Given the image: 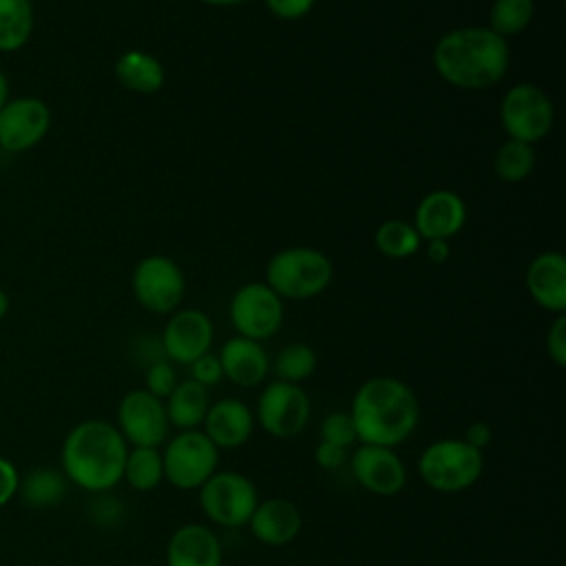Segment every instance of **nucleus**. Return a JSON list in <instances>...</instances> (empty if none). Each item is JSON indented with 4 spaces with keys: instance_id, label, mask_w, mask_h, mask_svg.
<instances>
[{
    "instance_id": "1",
    "label": "nucleus",
    "mask_w": 566,
    "mask_h": 566,
    "mask_svg": "<svg viewBox=\"0 0 566 566\" xmlns=\"http://www.w3.org/2000/svg\"><path fill=\"white\" fill-rule=\"evenodd\" d=\"M349 416L358 444L396 449L413 436L420 405L413 389L400 378L374 376L354 391Z\"/></svg>"
},
{
    "instance_id": "2",
    "label": "nucleus",
    "mask_w": 566,
    "mask_h": 566,
    "mask_svg": "<svg viewBox=\"0 0 566 566\" xmlns=\"http://www.w3.org/2000/svg\"><path fill=\"white\" fill-rule=\"evenodd\" d=\"M511 62L506 38L489 27H458L433 46V69L451 86L480 91L497 84Z\"/></svg>"
},
{
    "instance_id": "3",
    "label": "nucleus",
    "mask_w": 566,
    "mask_h": 566,
    "mask_svg": "<svg viewBox=\"0 0 566 566\" xmlns=\"http://www.w3.org/2000/svg\"><path fill=\"white\" fill-rule=\"evenodd\" d=\"M126 455L128 444L113 422L82 420L62 442V473L88 493H108L122 482Z\"/></svg>"
},
{
    "instance_id": "4",
    "label": "nucleus",
    "mask_w": 566,
    "mask_h": 566,
    "mask_svg": "<svg viewBox=\"0 0 566 566\" xmlns=\"http://www.w3.org/2000/svg\"><path fill=\"white\" fill-rule=\"evenodd\" d=\"M418 478L438 493H460L471 489L484 473V451L462 438H440L429 442L418 455Z\"/></svg>"
},
{
    "instance_id": "5",
    "label": "nucleus",
    "mask_w": 566,
    "mask_h": 566,
    "mask_svg": "<svg viewBox=\"0 0 566 566\" xmlns=\"http://www.w3.org/2000/svg\"><path fill=\"white\" fill-rule=\"evenodd\" d=\"M332 261L316 248L294 245L279 250L265 265V285L281 298L307 301L318 296L332 283Z\"/></svg>"
},
{
    "instance_id": "6",
    "label": "nucleus",
    "mask_w": 566,
    "mask_h": 566,
    "mask_svg": "<svg viewBox=\"0 0 566 566\" xmlns=\"http://www.w3.org/2000/svg\"><path fill=\"white\" fill-rule=\"evenodd\" d=\"M199 509L208 522L221 528L248 526L256 504L259 491L252 478L241 471H214L199 489Z\"/></svg>"
},
{
    "instance_id": "7",
    "label": "nucleus",
    "mask_w": 566,
    "mask_h": 566,
    "mask_svg": "<svg viewBox=\"0 0 566 566\" xmlns=\"http://www.w3.org/2000/svg\"><path fill=\"white\" fill-rule=\"evenodd\" d=\"M219 453L201 429L177 431L161 444L164 482L179 491H197L219 469Z\"/></svg>"
},
{
    "instance_id": "8",
    "label": "nucleus",
    "mask_w": 566,
    "mask_h": 566,
    "mask_svg": "<svg viewBox=\"0 0 566 566\" xmlns=\"http://www.w3.org/2000/svg\"><path fill=\"white\" fill-rule=\"evenodd\" d=\"M252 411L256 427L268 436L290 440L303 433L310 424L312 400L301 385L272 380L261 389Z\"/></svg>"
},
{
    "instance_id": "9",
    "label": "nucleus",
    "mask_w": 566,
    "mask_h": 566,
    "mask_svg": "<svg viewBox=\"0 0 566 566\" xmlns=\"http://www.w3.org/2000/svg\"><path fill=\"white\" fill-rule=\"evenodd\" d=\"M500 122L509 139L533 146L551 133L555 108L544 88L531 82H520L504 93L500 104Z\"/></svg>"
},
{
    "instance_id": "10",
    "label": "nucleus",
    "mask_w": 566,
    "mask_h": 566,
    "mask_svg": "<svg viewBox=\"0 0 566 566\" xmlns=\"http://www.w3.org/2000/svg\"><path fill=\"white\" fill-rule=\"evenodd\" d=\"M135 301L153 314H172L179 310L186 292L181 268L164 254L144 256L130 276Z\"/></svg>"
},
{
    "instance_id": "11",
    "label": "nucleus",
    "mask_w": 566,
    "mask_h": 566,
    "mask_svg": "<svg viewBox=\"0 0 566 566\" xmlns=\"http://www.w3.org/2000/svg\"><path fill=\"white\" fill-rule=\"evenodd\" d=\"M230 323L239 336L252 340L272 338L283 325V298L265 283L241 285L230 298Z\"/></svg>"
},
{
    "instance_id": "12",
    "label": "nucleus",
    "mask_w": 566,
    "mask_h": 566,
    "mask_svg": "<svg viewBox=\"0 0 566 566\" xmlns=\"http://www.w3.org/2000/svg\"><path fill=\"white\" fill-rule=\"evenodd\" d=\"M115 427L128 447H161L170 438L164 400L146 389H130L117 402Z\"/></svg>"
},
{
    "instance_id": "13",
    "label": "nucleus",
    "mask_w": 566,
    "mask_h": 566,
    "mask_svg": "<svg viewBox=\"0 0 566 566\" xmlns=\"http://www.w3.org/2000/svg\"><path fill=\"white\" fill-rule=\"evenodd\" d=\"M51 128V108L35 95L9 97L0 108V150L20 155L35 148Z\"/></svg>"
},
{
    "instance_id": "14",
    "label": "nucleus",
    "mask_w": 566,
    "mask_h": 566,
    "mask_svg": "<svg viewBox=\"0 0 566 566\" xmlns=\"http://www.w3.org/2000/svg\"><path fill=\"white\" fill-rule=\"evenodd\" d=\"M166 360L172 365H190L199 356L208 354L214 340V327L206 312L186 307L175 310L159 336Z\"/></svg>"
},
{
    "instance_id": "15",
    "label": "nucleus",
    "mask_w": 566,
    "mask_h": 566,
    "mask_svg": "<svg viewBox=\"0 0 566 566\" xmlns=\"http://www.w3.org/2000/svg\"><path fill=\"white\" fill-rule=\"evenodd\" d=\"M347 462L354 480L371 495L391 497L407 484V467L391 447L358 444Z\"/></svg>"
},
{
    "instance_id": "16",
    "label": "nucleus",
    "mask_w": 566,
    "mask_h": 566,
    "mask_svg": "<svg viewBox=\"0 0 566 566\" xmlns=\"http://www.w3.org/2000/svg\"><path fill=\"white\" fill-rule=\"evenodd\" d=\"M256 429L254 411L241 398H221L210 402L201 431L219 449H239L248 444Z\"/></svg>"
},
{
    "instance_id": "17",
    "label": "nucleus",
    "mask_w": 566,
    "mask_h": 566,
    "mask_svg": "<svg viewBox=\"0 0 566 566\" xmlns=\"http://www.w3.org/2000/svg\"><path fill=\"white\" fill-rule=\"evenodd\" d=\"M166 566H223L219 535L199 522L177 526L166 542Z\"/></svg>"
},
{
    "instance_id": "18",
    "label": "nucleus",
    "mask_w": 566,
    "mask_h": 566,
    "mask_svg": "<svg viewBox=\"0 0 566 566\" xmlns=\"http://www.w3.org/2000/svg\"><path fill=\"white\" fill-rule=\"evenodd\" d=\"M467 221V203L453 190H433L424 195L413 212V228L420 239H451Z\"/></svg>"
},
{
    "instance_id": "19",
    "label": "nucleus",
    "mask_w": 566,
    "mask_h": 566,
    "mask_svg": "<svg viewBox=\"0 0 566 566\" xmlns=\"http://www.w3.org/2000/svg\"><path fill=\"white\" fill-rule=\"evenodd\" d=\"M248 528L252 537L265 546H287L298 537L303 515L301 509L287 497H265L259 500Z\"/></svg>"
},
{
    "instance_id": "20",
    "label": "nucleus",
    "mask_w": 566,
    "mask_h": 566,
    "mask_svg": "<svg viewBox=\"0 0 566 566\" xmlns=\"http://www.w3.org/2000/svg\"><path fill=\"white\" fill-rule=\"evenodd\" d=\"M526 290L546 312H566V259L557 250L539 252L526 268Z\"/></svg>"
},
{
    "instance_id": "21",
    "label": "nucleus",
    "mask_w": 566,
    "mask_h": 566,
    "mask_svg": "<svg viewBox=\"0 0 566 566\" xmlns=\"http://www.w3.org/2000/svg\"><path fill=\"white\" fill-rule=\"evenodd\" d=\"M217 356L223 369V378L243 389L259 387L270 371V358L263 345L239 334L228 338Z\"/></svg>"
},
{
    "instance_id": "22",
    "label": "nucleus",
    "mask_w": 566,
    "mask_h": 566,
    "mask_svg": "<svg viewBox=\"0 0 566 566\" xmlns=\"http://www.w3.org/2000/svg\"><path fill=\"white\" fill-rule=\"evenodd\" d=\"M170 427L177 431L201 429V422L210 407V394L203 385L195 382L192 378L179 380L170 396L164 400Z\"/></svg>"
},
{
    "instance_id": "23",
    "label": "nucleus",
    "mask_w": 566,
    "mask_h": 566,
    "mask_svg": "<svg viewBox=\"0 0 566 566\" xmlns=\"http://www.w3.org/2000/svg\"><path fill=\"white\" fill-rule=\"evenodd\" d=\"M115 77L124 88H128L133 93L150 95L164 86L166 71L155 55L133 49L117 57Z\"/></svg>"
},
{
    "instance_id": "24",
    "label": "nucleus",
    "mask_w": 566,
    "mask_h": 566,
    "mask_svg": "<svg viewBox=\"0 0 566 566\" xmlns=\"http://www.w3.org/2000/svg\"><path fill=\"white\" fill-rule=\"evenodd\" d=\"M35 24L33 0H0V53L27 46Z\"/></svg>"
},
{
    "instance_id": "25",
    "label": "nucleus",
    "mask_w": 566,
    "mask_h": 566,
    "mask_svg": "<svg viewBox=\"0 0 566 566\" xmlns=\"http://www.w3.org/2000/svg\"><path fill=\"white\" fill-rule=\"evenodd\" d=\"M69 480L62 471L40 467L27 473L24 480L18 482V493L22 495V502L31 509H51L60 504L66 495Z\"/></svg>"
},
{
    "instance_id": "26",
    "label": "nucleus",
    "mask_w": 566,
    "mask_h": 566,
    "mask_svg": "<svg viewBox=\"0 0 566 566\" xmlns=\"http://www.w3.org/2000/svg\"><path fill=\"white\" fill-rule=\"evenodd\" d=\"M122 480L139 493L155 491L164 482L161 447H128Z\"/></svg>"
},
{
    "instance_id": "27",
    "label": "nucleus",
    "mask_w": 566,
    "mask_h": 566,
    "mask_svg": "<svg viewBox=\"0 0 566 566\" xmlns=\"http://www.w3.org/2000/svg\"><path fill=\"white\" fill-rule=\"evenodd\" d=\"M316 365H318V356L312 345L290 343L276 354V358L272 363V371H274L276 380L301 385L303 380L314 376Z\"/></svg>"
},
{
    "instance_id": "28",
    "label": "nucleus",
    "mask_w": 566,
    "mask_h": 566,
    "mask_svg": "<svg viewBox=\"0 0 566 566\" xmlns=\"http://www.w3.org/2000/svg\"><path fill=\"white\" fill-rule=\"evenodd\" d=\"M420 234L402 219L382 221L374 234V243L380 254L389 259H407L420 250Z\"/></svg>"
},
{
    "instance_id": "29",
    "label": "nucleus",
    "mask_w": 566,
    "mask_h": 566,
    "mask_svg": "<svg viewBox=\"0 0 566 566\" xmlns=\"http://www.w3.org/2000/svg\"><path fill=\"white\" fill-rule=\"evenodd\" d=\"M535 15L533 0H493L489 11V29L502 38L522 33Z\"/></svg>"
},
{
    "instance_id": "30",
    "label": "nucleus",
    "mask_w": 566,
    "mask_h": 566,
    "mask_svg": "<svg viewBox=\"0 0 566 566\" xmlns=\"http://www.w3.org/2000/svg\"><path fill=\"white\" fill-rule=\"evenodd\" d=\"M495 175L502 181L509 184H517L522 179H526L533 168H535V153L531 144L517 142V139H506L500 150L495 153Z\"/></svg>"
},
{
    "instance_id": "31",
    "label": "nucleus",
    "mask_w": 566,
    "mask_h": 566,
    "mask_svg": "<svg viewBox=\"0 0 566 566\" xmlns=\"http://www.w3.org/2000/svg\"><path fill=\"white\" fill-rule=\"evenodd\" d=\"M321 440L343 447V449H352L358 438H356V429L352 422L349 411H332L321 420Z\"/></svg>"
},
{
    "instance_id": "32",
    "label": "nucleus",
    "mask_w": 566,
    "mask_h": 566,
    "mask_svg": "<svg viewBox=\"0 0 566 566\" xmlns=\"http://www.w3.org/2000/svg\"><path fill=\"white\" fill-rule=\"evenodd\" d=\"M179 378H177V369L170 360L161 358V360H155L146 367L144 371V389L153 396H157L159 400H166L170 396V391L177 387Z\"/></svg>"
},
{
    "instance_id": "33",
    "label": "nucleus",
    "mask_w": 566,
    "mask_h": 566,
    "mask_svg": "<svg viewBox=\"0 0 566 566\" xmlns=\"http://www.w3.org/2000/svg\"><path fill=\"white\" fill-rule=\"evenodd\" d=\"M190 378L199 385H203L206 389L212 387V385H219L223 380V369H221V363H219V356L217 354H203L199 356L197 360H192L190 365Z\"/></svg>"
},
{
    "instance_id": "34",
    "label": "nucleus",
    "mask_w": 566,
    "mask_h": 566,
    "mask_svg": "<svg viewBox=\"0 0 566 566\" xmlns=\"http://www.w3.org/2000/svg\"><path fill=\"white\" fill-rule=\"evenodd\" d=\"M546 352L557 367L566 365V314H555L546 332Z\"/></svg>"
},
{
    "instance_id": "35",
    "label": "nucleus",
    "mask_w": 566,
    "mask_h": 566,
    "mask_svg": "<svg viewBox=\"0 0 566 566\" xmlns=\"http://www.w3.org/2000/svg\"><path fill=\"white\" fill-rule=\"evenodd\" d=\"M95 495H99V497H95V500L91 502V515H93V520H95L97 524H102V526H113V524L122 522V517H124V506H122V502L115 500V497H108L106 493H95Z\"/></svg>"
},
{
    "instance_id": "36",
    "label": "nucleus",
    "mask_w": 566,
    "mask_h": 566,
    "mask_svg": "<svg viewBox=\"0 0 566 566\" xmlns=\"http://www.w3.org/2000/svg\"><path fill=\"white\" fill-rule=\"evenodd\" d=\"M347 460H349V449H343L323 440L314 449V462L325 471H336L343 464H347Z\"/></svg>"
},
{
    "instance_id": "37",
    "label": "nucleus",
    "mask_w": 566,
    "mask_h": 566,
    "mask_svg": "<svg viewBox=\"0 0 566 566\" xmlns=\"http://www.w3.org/2000/svg\"><path fill=\"white\" fill-rule=\"evenodd\" d=\"M316 0H265L272 15L281 20H298L312 11Z\"/></svg>"
},
{
    "instance_id": "38",
    "label": "nucleus",
    "mask_w": 566,
    "mask_h": 566,
    "mask_svg": "<svg viewBox=\"0 0 566 566\" xmlns=\"http://www.w3.org/2000/svg\"><path fill=\"white\" fill-rule=\"evenodd\" d=\"M18 482L20 475L15 467L7 458H0V506H4L18 493Z\"/></svg>"
},
{
    "instance_id": "39",
    "label": "nucleus",
    "mask_w": 566,
    "mask_h": 566,
    "mask_svg": "<svg viewBox=\"0 0 566 566\" xmlns=\"http://www.w3.org/2000/svg\"><path fill=\"white\" fill-rule=\"evenodd\" d=\"M462 440H464L467 444H471V447L484 451V449L491 444V440H493V431H491V427H489L486 422L478 420V422H471V424L467 427Z\"/></svg>"
},
{
    "instance_id": "40",
    "label": "nucleus",
    "mask_w": 566,
    "mask_h": 566,
    "mask_svg": "<svg viewBox=\"0 0 566 566\" xmlns=\"http://www.w3.org/2000/svg\"><path fill=\"white\" fill-rule=\"evenodd\" d=\"M449 241L444 239H431L427 241V256L433 261V263H444L449 259Z\"/></svg>"
},
{
    "instance_id": "41",
    "label": "nucleus",
    "mask_w": 566,
    "mask_h": 566,
    "mask_svg": "<svg viewBox=\"0 0 566 566\" xmlns=\"http://www.w3.org/2000/svg\"><path fill=\"white\" fill-rule=\"evenodd\" d=\"M9 97H11V95H9V80H7L4 71L0 69V108H2V104H4Z\"/></svg>"
},
{
    "instance_id": "42",
    "label": "nucleus",
    "mask_w": 566,
    "mask_h": 566,
    "mask_svg": "<svg viewBox=\"0 0 566 566\" xmlns=\"http://www.w3.org/2000/svg\"><path fill=\"white\" fill-rule=\"evenodd\" d=\"M203 4H210V7H232V4H241L245 0H199Z\"/></svg>"
},
{
    "instance_id": "43",
    "label": "nucleus",
    "mask_w": 566,
    "mask_h": 566,
    "mask_svg": "<svg viewBox=\"0 0 566 566\" xmlns=\"http://www.w3.org/2000/svg\"><path fill=\"white\" fill-rule=\"evenodd\" d=\"M7 312H9V294L0 287V321L7 316Z\"/></svg>"
}]
</instances>
